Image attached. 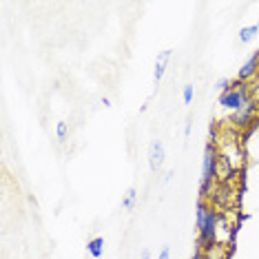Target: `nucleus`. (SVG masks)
<instances>
[{
	"instance_id": "16",
	"label": "nucleus",
	"mask_w": 259,
	"mask_h": 259,
	"mask_svg": "<svg viewBox=\"0 0 259 259\" xmlns=\"http://www.w3.org/2000/svg\"><path fill=\"white\" fill-rule=\"evenodd\" d=\"M140 259H151V250L144 248V250H142V257H140Z\"/></svg>"
},
{
	"instance_id": "8",
	"label": "nucleus",
	"mask_w": 259,
	"mask_h": 259,
	"mask_svg": "<svg viewBox=\"0 0 259 259\" xmlns=\"http://www.w3.org/2000/svg\"><path fill=\"white\" fill-rule=\"evenodd\" d=\"M87 252L93 257V259H100L104 252V239L102 237H93L89 244H87Z\"/></svg>"
},
{
	"instance_id": "3",
	"label": "nucleus",
	"mask_w": 259,
	"mask_h": 259,
	"mask_svg": "<svg viewBox=\"0 0 259 259\" xmlns=\"http://www.w3.org/2000/svg\"><path fill=\"white\" fill-rule=\"evenodd\" d=\"M250 98H252V93H250L248 82L235 80V82H231V87H228L226 91L220 93V107L233 113V111H237L239 107H244V102H248Z\"/></svg>"
},
{
	"instance_id": "13",
	"label": "nucleus",
	"mask_w": 259,
	"mask_h": 259,
	"mask_svg": "<svg viewBox=\"0 0 259 259\" xmlns=\"http://www.w3.org/2000/svg\"><path fill=\"white\" fill-rule=\"evenodd\" d=\"M215 87H217L220 91H226L228 87H231V80H228V78H220V80L215 82Z\"/></svg>"
},
{
	"instance_id": "15",
	"label": "nucleus",
	"mask_w": 259,
	"mask_h": 259,
	"mask_svg": "<svg viewBox=\"0 0 259 259\" xmlns=\"http://www.w3.org/2000/svg\"><path fill=\"white\" fill-rule=\"evenodd\" d=\"M191 259H206L204 250H202V248H199V246H197V248H195V252H193V257H191Z\"/></svg>"
},
{
	"instance_id": "10",
	"label": "nucleus",
	"mask_w": 259,
	"mask_h": 259,
	"mask_svg": "<svg viewBox=\"0 0 259 259\" xmlns=\"http://www.w3.org/2000/svg\"><path fill=\"white\" fill-rule=\"evenodd\" d=\"M135 199H138V191H135V188H128L124 202H122V208H124V210H131L133 206H135Z\"/></svg>"
},
{
	"instance_id": "9",
	"label": "nucleus",
	"mask_w": 259,
	"mask_h": 259,
	"mask_svg": "<svg viewBox=\"0 0 259 259\" xmlns=\"http://www.w3.org/2000/svg\"><path fill=\"white\" fill-rule=\"evenodd\" d=\"M257 31H259V25H257V22H255V25H250V27H244V29L239 31V42H244V45L250 42V40L257 36Z\"/></svg>"
},
{
	"instance_id": "2",
	"label": "nucleus",
	"mask_w": 259,
	"mask_h": 259,
	"mask_svg": "<svg viewBox=\"0 0 259 259\" xmlns=\"http://www.w3.org/2000/svg\"><path fill=\"white\" fill-rule=\"evenodd\" d=\"M217 160H220V151L215 144L204 146V157H202V175H199V195L206 197L217 178Z\"/></svg>"
},
{
	"instance_id": "11",
	"label": "nucleus",
	"mask_w": 259,
	"mask_h": 259,
	"mask_svg": "<svg viewBox=\"0 0 259 259\" xmlns=\"http://www.w3.org/2000/svg\"><path fill=\"white\" fill-rule=\"evenodd\" d=\"M193 96H195V87L188 82V84H184V89H182V98H184V104H191V102H193Z\"/></svg>"
},
{
	"instance_id": "1",
	"label": "nucleus",
	"mask_w": 259,
	"mask_h": 259,
	"mask_svg": "<svg viewBox=\"0 0 259 259\" xmlns=\"http://www.w3.org/2000/svg\"><path fill=\"white\" fill-rule=\"evenodd\" d=\"M217 226H220V215L210 204L199 199L195 210V228H197V246L206 252L215 248L217 241Z\"/></svg>"
},
{
	"instance_id": "17",
	"label": "nucleus",
	"mask_w": 259,
	"mask_h": 259,
	"mask_svg": "<svg viewBox=\"0 0 259 259\" xmlns=\"http://www.w3.org/2000/svg\"><path fill=\"white\" fill-rule=\"evenodd\" d=\"M102 104H104V107H111V100H109L107 96H104V98H102Z\"/></svg>"
},
{
	"instance_id": "5",
	"label": "nucleus",
	"mask_w": 259,
	"mask_h": 259,
	"mask_svg": "<svg viewBox=\"0 0 259 259\" xmlns=\"http://www.w3.org/2000/svg\"><path fill=\"white\" fill-rule=\"evenodd\" d=\"M257 75H259V49L252 51L248 60L241 64V69H239V73H237V80L250 82L252 78H257Z\"/></svg>"
},
{
	"instance_id": "6",
	"label": "nucleus",
	"mask_w": 259,
	"mask_h": 259,
	"mask_svg": "<svg viewBox=\"0 0 259 259\" xmlns=\"http://www.w3.org/2000/svg\"><path fill=\"white\" fill-rule=\"evenodd\" d=\"M164 157H166V151H164L162 140H155V142L151 144V151H149V166H151L153 173H157V170L162 168Z\"/></svg>"
},
{
	"instance_id": "12",
	"label": "nucleus",
	"mask_w": 259,
	"mask_h": 259,
	"mask_svg": "<svg viewBox=\"0 0 259 259\" xmlns=\"http://www.w3.org/2000/svg\"><path fill=\"white\" fill-rule=\"evenodd\" d=\"M67 135H69L67 122H58V124H56V138L60 140V142H64V140H67Z\"/></svg>"
},
{
	"instance_id": "14",
	"label": "nucleus",
	"mask_w": 259,
	"mask_h": 259,
	"mask_svg": "<svg viewBox=\"0 0 259 259\" xmlns=\"http://www.w3.org/2000/svg\"><path fill=\"white\" fill-rule=\"evenodd\" d=\"M157 259H170V246H164L160 250V255H157Z\"/></svg>"
},
{
	"instance_id": "7",
	"label": "nucleus",
	"mask_w": 259,
	"mask_h": 259,
	"mask_svg": "<svg viewBox=\"0 0 259 259\" xmlns=\"http://www.w3.org/2000/svg\"><path fill=\"white\" fill-rule=\"evenodd\" d=\"M173 51L166 49V51H162L160 56H157V60H155V71H153V78H155V82H160L164 78V73H166V64H168V58Z\"/></svg>"
},
{
	"instance_id": "4",
	"label": "nucleus",
	"mask_w": 259,
	"mask_h": 259,
	"mask_svg": "<svg viewBox=\"0 0 259 259\" xmlns=\"http://www.w3.org/2000/svg\"><path fill=\"white\" fill-rule=\"evenodd\" d=\"M257 111H259V102L255 98H250L248 102H244V107H239L237 111H233L231 117H228V122H231L235 128H246L252 120H255Z\"/></svg>"
}]
</instances>
